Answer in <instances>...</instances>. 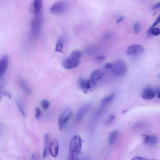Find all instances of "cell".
Instances as JSON below:
<instances>
[{"instance_id":"28","label":"cell","mask_w":160,"mask_h":160,"mask_svg":"<svg viewBox=\"0 0 160 160\" xmlns=\"http://www.w3.org/2000/svg\"><path fill=\"white\" fill-rule=\"evenodd\" d=\"M35 117L37 120H39L40 117L41 113L40 110L39 108L36 107L35 108Z\"/></svg>"},{"instance_id":"10","label":"cell","mask_w":160,"mask_h":160,"mask_svg":"<svg viewBox=\"0 0 160 160\" xmlns=\"http://www.w3.org/2000/svg\"><path fill=\"white\" fill-rule=\"evenodd\" d=\"M9 64V58L7 55H4L0 61V77H2L7 71Z\"/></svg>"},{"instance_id":"23","label":"cell","mask_w":160,"mask_h":160,"mask_svg":"<svg viewBox=\"0 0 160 160\" xmlns=\"http://www.w3.org/2000/svg\"><path fill=\"white\" fill-rule=\"evenodd\" d=\"M42 107L44 109H47L50 106V103L48 100H43L41 102Z\"/></svg>"},{"instance_id":"37","label":"cell","mask_w":160,"mask_h":160,"mask_svg":"<svg viewBox=\"0 0 160 160\" xmlns=\"http://www.w3.org/2000/svg\"><path fill=\"white\" fill-rule=\"evenodd\" d=\"M35 156L34 155H32V158L33 159H34V158H35Z\"/></svg>"},{"instance_id":"14","label":"cell","mask_w":160,"mask_h":160,"mask_svg":"<svg viewBox=\"0 0 160 160\" xmlns=\"http://www.w3.org/2000/svg\"><path fill=\"white\" fill-rule=\"evenodd\" d=\"M90 104H87L81 108L77 113L76 119L78 122L81 121L83 119L84 116L88 112V110L90 107Z\"/></svg>"},{"instance_id":"7","label":"cell","mask_w":160,"mask_h":160,"mask_svg":"<svg viewBox=\"0 0 160 160\" xmlns=\"http://www.w3.org/2000/svg\"><path fill=\"white\" fill-rule=\"evenodd\" d=\"M67 8V4L64 1L60 0L54 3L50 8L51 13L54 15H59L63 13Z\"/></svg>"},{"instance_id":"26","label":"cell","mask_w":160,"mask_h":160,"mask_svg":"<svg viewBox=\"0 0 160 160\" xmlns=\"http://www.w3.org/2000/svg\"><path fill=\"white\" fill-rule=\"evenodd\" d=\"M17 105L18 109L20 111V112H21V114L23 116V117H25V113H24V112L23 107L22 106L23 105L22 103H21V102L20 101H18V102Z\"/></svg>"},{"instance_id":"36","label":"cell","mask_w":160,"mask_h":160,"mask_svg":"<svg viewBox=\"0 0 160 160\" xmlns=\"http://www.w3.org/2000/svg\"><path fill=\"white\" fill-rule=\"evenodd\" d=\"M158 96V98L160 99V91L159 92Z\"/></svg>"},{"instance_id":"3","label":"cell","mask_w":160,"mask_h":160,"mask_svg":"<svg viewBox=\"0 0 160 160\" xmlns=\"http://www.w3.org/2000/svg\"><path fill=\"white\" fill-rule=\"evenodd\" d=\"M80 87L85 94H88L93 92L97 85L96 81L92 79L84 80L82 78L79 79Z\"/></svg>"},{"instance_id":"25","label":"cell","mask_w":160,"mask_h":160,"mask_svg":"<svg viewBox=\"0 0 160 160\" xmlns=\"http://www.w3.org/2000/svg\"><path fill=\"white\" fill-rule=\"evenodd\" d=\"M140 30V26L139 24L138 23H135L134 26V33L136 34H138Z\"/></svg>"},{"instance_id":"17","label":"cell","mask_w":160,"mask_h":160,"mask_svg":"<svg viewBox=\"0 0 160 160\" xmlns=\"http://www.w3.org/2000/svg\"><path fill=\"white\" fill-rule=\"evenodd\" d=\"M118 132L114 130L111 132L108 137V142L110 145L114 144L116 142L118 136Z\"/></svg>"},{"instance_id":"4","label":"cell","mask_w":160,"mask_h":160,"mask_svg":"<svg viewBox=\"0 0 160 160\" xmlns=\"http://www.w3.org/2000/svg\"><path fill=\"white\" fill-rule=\"evenodd\" d=\"M42 22V15L40 13L34 15L30 23V30L34 36L37 35L39 32Z\"/></svg>"},{"instance_id":"31","label":"cell","mask_w":160,"mask_h":160,"mask_svg":"<svg viewBox=\"0 0 160 160\" xmlns=\"http://www.w3.org/2000/svg\"><path fill=\"white\" fill-rule=\"evenodd\" d=\"M147 159L139 156H135L134 157L132 160H147Z\"/></svg>"},{"instance_id":"30","label":"cell","mask_w":160,"mask_h":160,"mask_svg":"<svg viewBox=\"0 0 160 160\" xmlns=\"http://www.w3.org/2000/svg\"><path fill=\"white\" fill-rule=\"evenodd\" d=\"M159 8H160V2L157 3L154 6L152 9V10H155Z\"/></svg>"},{"instance_id":"22","label":"cell","mask_w":160,"mask_h":160,"mask_svg":"<svg viewBox=\"0 0 160 160\" xmlns=\"http://www.w3.org/2000/svg\"><path fill=\"white\" fill-rule=\"evenodd\" d=\"M147 32L150 33L151 34L153 35L158 36L160 34V29L158 28H153Z\"/></svg>"},{"instance_id":"27","label":"cell","mask_w":160,"mask_h":160,"mask_svg":"<svg viewBox=\"0 0 160 160\" xmlns=\"http://www.w3.org/2000/svg\"><path fill=\"white\" fill-rule=\"evenodd\" d=\"M160 22V15L157 18L156 21L154 23L152 26L149 28L148 32H149L154 27L156 26Z\"/></svg>"},{"instance_id":"24","label":"cell","mask_w":160,"mask_h":160,"mask_svg":"<svg viewBox=\"0 0 160 160\" xmlns=\"http://www.w3.org/2000/svg\"><path fill=\"white\" fill-rule=\"evenodd\" d=\"M106 58V57L105 55H101V56L96 57L95 59V60L96 62L100 63L103 62Z\"/></svg>"},{"instance_id":"2","label":"cell","mask_w":160,"mask_h":160,"mask_svg":"<svg viewBox=\"0 0 160 160\" xmlns=\"http://www.w3.org/2000/svg\"><path fill=\"white\" fill-rule=\"evenodd\" d=\"M82 142L81 137L76 135L71 140L70 145V151L71 157L73 159L81 151Z\"/></svg>"},{"instance_id":"8","label":"cell","mask_w":160,"mask_h":160,"mask_svg":"<svg viewBox=\"0 0 160 160\" xmlns=\"http://www.w3.org/2000/svg\"><path fill=\"white\" fill-rule=\"evenodd\" d=\"M144 49L142 46L138 45L131 46L127 48V53L131 55H140L144 52Z\"/></svg>"},{"instance_id":"13","label":"cell","mask_w":160,"mask_h":160,"mask_svg":"<svg viewBox=\"0 0 160 160\" xmlns=\"http://www.w3.org/2000/svg\"><path fill=\"white\" fill-rule=\"evenodd\" d=\"M156 95V93L154 90L151 88H148L143 91L141 97L144 100H150L154 98Z\"/></svg>"},{"instance_id":"16","label":"cell","mask_w":160,"mask_h":160,"mask_svg":"<svg viewBox=\"0 0 160 160\" xmlns=\"http://www.w3.org/2000/svg\"><path fill=\"white\" fill-rule=\"evenodd\" d=\"M103 76V73L100 69L95 70L91 73V79L96 81L101 79Z\"/></svg>"},{"instance_id":"21","label":"cell","mask_w":160,"mask_h":160,"mask_svg":"<svg viewBox=\"0 0 160 160\" xmlns=\"http://www.w3.org/2000/svg\"><path fill=\"white\" fill-rule=\"evenodd\" d=\"M115 119V114L114 113H111L109 116V118L107 120L106 125L108 126L112 124Z\"/></svg>"},{"instance_id":"33","label":"cell","mask_w":160,"mask_h":160,"mask_svg":"<svg viewBox=\"0 0 160 160\" xmlns=\"http://www.w3.org/2000/svg\"><path fill=\"white\" fill-rule=\"evenodd\" d=\"M125 18V17H120L119 19H118L117 21H116L117 23H118L121 21H122Z\"/></svg>"},{"instance_id":"35","label":"cell","mask_w":160,"mask_h":160,"mask_svg":"<svg viewBox=\"0 0 160 160\" xmlns=\"http://www.w3.org/2000/svg\"><path fill=\"white\" fill-rule=\"evenodd\" d=\"M128 110H126L124 111L122 113L123 114H125V113H126V112H127L128 111Z\"/></svg>"},{"instance_id":"15","label":"cell","mask_w":160,"mask_h":160,"mask_svg":"<svg viewBox=\"0 0 160 160\" xmlns=\"http://www.w3.org/2000/svg\"><path fill=\"white\" fill-rule=\"evenodd\" d=\"M18 82L20 87L26 93L30 94L31 93V91L25 80L22 78H20L18 79Z\"/></svg>"},{"instance_id":"38","label":"cell","mask_w":160,"mask_h":160,"mask_svg":"<svg viewBox=\"0 0 160 160\" xmlns=\"http://www.w3.org/2000/svg\"></svg>"},{"instance_id":"18","label":"cell","mask_w":160,"mask_h":160,"mask_svg":"<svg viewBox=\"0 0 160 160\" xmlns=\"http://www.w3.org/2000/svg\"><path fill=\"white\" fill-rule=\"evenodd\" d=\"M49 134L48 133L46 134L44 137L45 147L43 152V156L44 158L46 157L48 143L49 140Z\"/></svg>"},{"instance_id":"5","label":"cell","mask_w":160,"mask_h":160,"mask_svg":"<svg viewBox=\"0 0 160 160\" xmlns=\"http://www.w3.org/2000/svg\"><path fill=\"white\" fill-rule=\"evenodd\" d=\"M73 115V110L70 108L66 109L60 116L58 126L59 130L62 131L66 123L72 118Z\"/></svg>"},{"instance_id":"34","label":"cell","mask_w":160,"mask_h":160,"mask_svg":"<svg viewBox=\"0 0 160 160\" xmlns=\"http://www.w3.org/2000/svg\"><path fill=\"white\" fill-rule=\"evenodd\" d=\"M111 36V35L110 34H106L105 36H104V37L106 39L109 38V37Z\"/></svg>"},{"instance_id":"12","label":"cell","mask_w":160,"mask_h":160,"mask_svg":"<svg viewBox=\"0 0 160 160\" xmlns=\"http://www.w3.org/2000/svg\"><path fill=\"white\" fill-rule=\"evenodd\" d=\"M43 4V0H33L30 10L34 15L40 13Z\"/></svg>"},{"instance_id":"19","label":"cell","mask_w":160,"mask_h":160,"mask_svg":"<svg viewBox=\"0 0 160 160\" xmlns=\"http://www.w3.org/2000/svg\"><path fill=\"white\" fill-rule=\"evenodd\" d=\"M63 48V41L62 38L59 39L57 42L55 51L56 52L62 53Z\"/></svg>"},{"instance_id":"29","label":"cell","mask_w":160,"mask_h":160,"mask_svg":"<svg viewBox=\"0 0 160 160\" xmlns=\"http://www.w3.org/2000/svg\"><path fill=\"white\" fill-rule=\"evenodd\" d=\"M113 64L110 63H106L105 65V67L106 69H110L112 68Z\"/></svg>"},{"instance_id":"20","label":"cell","mask_w":160,"mask_h":160,"mask_svg":"<svg viewBox=\"0 0 160 160\" xmlns=\"http://www.w3.org/2000/svg\"><path fill=\"white\" fill-rule=\"evenodd\" d=\"M114 95V94L110 95L104 97L102 100L101 104L102 106H106L111 102L113 99Z\"/></svg>"},{"instance_id":"11","label":"cell","mask_w":160,"mask_h":160,"mask_svg":"<svg viewBox=\"0 0 160 160\" xmlns=\"http://www.w3.org/2000/svg\"><path fill=\"white\" fill-rule=\"evenodd\" d=\"M142 138L144 143L147 145H156L158 143V138L157 137L153 135H148L143 134Z\"/></svg>"},{"instance_id":"6","label":"cell","mask_w":160,"mask_h":160,"mask_svg":"<svg viewBox=\"0 0 160 160\" xmlns=\"http://www.w3.org/2000/svg\"><path fill=\"white\" fill-rule=\"evenodd\" d=\"M112 68L115 74L118 76H124L127 70L126 64L124 61L121 60L115 61L113 64Z\"/></svg>"},{"instance_id":"32","label":"cell","mask_w":160,"mask_h":160,"mask_svg":"<svg viewBox=\"0 0 160 160\" xmlns=\"http://www.w3.org/2000/svg\"><path fill=\"white\" fill-rule=\"evenodd\" d=\"M4 95L8 97L9 98H11V96L9 93L7 91H5L4 93Z\"/></svg>"},{"instance_id":"9","label":"cell","mask_w":160,"mask_h":160,"mask_svg":"<svg viewBox=\"0 0 160 160\" xmlns=\"http://www.w3.org/2000/svg\"><path fill=\"white\" fill-rule=\"evenodd\" d=\"M59 146L58 140L54 138L51 141L49 147V152L51 156L54 158H56L58 155Z\"/></svg>"},{"instance_id":"1","label":"cell","mask_w":160,"mask_h":160,"mask_svg":"<svg viewBox=\"0 0 160 160\" xmlns=\"http://www.w3.org/2000/svg\"><path fill=\"white\" fill-rule=\"evenodd\" d=\"M82 56L81 52L75 51L65 58L63 61V65L66 69H71L75 68L79 64Z\"/></svg>"}]
</instances>
